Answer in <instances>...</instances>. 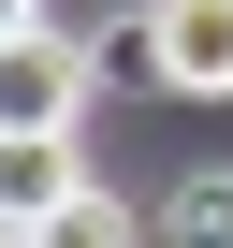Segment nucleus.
Returning <instances> with one entry per match:
<instances>
[{
	"label": "nucleus",
	"mask_w": 233,
	"mask_h": 248,
	"mask_svg": "<svg viewBox=\"0 0 233 248\" xmlns=\"http://www.w3.org/2000/svg\"><path fill=\"white\" fill-rule=\"evenodd\" d=\"M87 88H102V44L15 15L0 30V132H87Z\"/></svg>",
	"instance_id": "obj_1"
},
{
	"label": "nucleus",
	"mask_w": 233,
	"mask_h": 248,
	"mask_svg": "<svg viewBox=\"0 0 233 248\" xmlns=\"http://www.w3.org/2000/svg\"><path fill=\"white\" fill-rule=\"evenodd\" d=\"M146 73L175 102H218L233 88V0H146Z\"/></svg>",
	"instance_id": "obj_2"
},
{
	"label": "nucleus",
	"mask_w": 233,
	"mask_h": 248,
	"mask_svg": "<svg viewBox=\"0 0 233 248\" xmlns=\"http://www.w3.org/2000/svg\"><path fill=\"white\" fill-rule=\"evenodd\" d=\"M73 190H87L73 132H0V233H58Z\"/></svg>",
	"instance_id": "obj_3"
},
{
	"label": "nucleus",
	"mask_w": 233,
	"mask_h": 248,
	"mask_svg": "<svg viewBox=\"0 0 233 248\" xmlns=\"http://www.w3.org/2000/svg\"><path fill=\"white\" fill-rule=\"evenodd\" d=\"M73 248H116V233H131V204H116V190H73V219H58Z\"/></svg>",
	"instance_id": "obj_4"
},
{
	"label": "nucleus",
	"mask_w": 233,
	"mask_h": 248,
	"mask_svg": "<svg viewBox=\"0 0 233 248\" xmlns=\"http://www.w3.org/2000/svg\"><path fill=\"white\" fill-rule=\"evenodd\" d=\"M175 233H233V175H189L175 190Z\"/></svg>",
	"instance_id": "obj_5"
},
{
	"label": "nucleus",
	"mask_w": 233,
	"mask_h": 248,
	"mask_svg": "<svg viewBox=\"0 0 233 248\" xmlns=\"http://www.w3.org/2000/svg\"><path fill=\"white\" fill-rule=\"evenodd\" d=\"M15 15H44V0H0V30H15Z\"/></svg>",
	"instance_id": "obj_6"
}]
</instances>
